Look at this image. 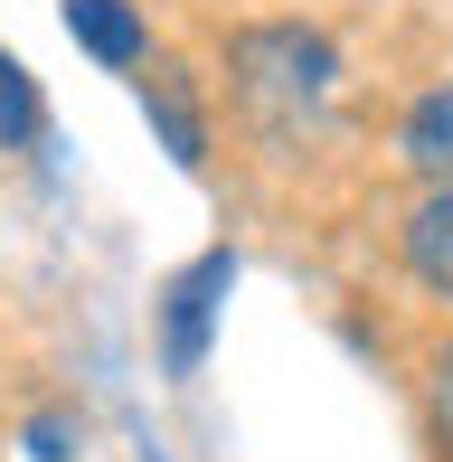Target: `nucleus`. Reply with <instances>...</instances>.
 I'll return each mask as SVG.
<instances>
[{"label": "nucleus", "mask_w": 453, "mask_h": 462, "mask_svg": "<svg viewBox=\"0 0 453 462\" xmlns=\"http://www.w3.org/2000/svg\"><path fill=\"white\" fill-rule=\"evenodd\" d=\"M226 292H236V255H226V245H208V255H199L190 274L171 283V311H161V349H171V377H190L199 359H208V330H217Z\"/></svg>", "instance_id": "obj_2"}, {"label": "nucleus", "mask_w": 453, "mask_h": 462, "mask_svg": "<svg viewBox=\"0 0 453 462\" xmlns=\"http://www.w3.org/2000/svg\"><path fill=\"white\" fill-rule=\"evenodd\" d=\"M142 114H152V133L171 142V161H180V171H199V161H208V133H199V114H190L171 86H142Z\"/></svg>", "instance_id": "obj_6"}, {"label": "nucleus", "mask_w": 453, "mask_h": 462, "mask_svg": "<svg viewBox=\"0 0 453 462\" xmlns=\"http://www.w3.org/2000/svg\"><path fill=\"white\" fill-rule=\"evenodd\" d=\"M397 152H406V171H416V180L453 189V76H444V86H425L416 104H406V123H397Z\"/></svg>", "instance_id": "obj_3"}, {"label": "nucleus", "mask_w": 453, "mask_h": 462, "mask_svg": "<svg viewBox=\"0 0 453 462\" xmlns=\"http://www.w3.org/2000/svg\"><path fill=\"white\" fill-rule=\"evenodd\" d=\"M38 86H29V67H19L10 48H0V142H38Z\"/></svg>", "instance_id": "obj_7"}, {"label": "nucleus", "mask_w": 453, "mask_h": 462, "mask_svg": "<svg viewBox=\"0 0 453 462\" xmlns=\"http://www.w3.org/2000/svg\"><path fill=\"white\" fill-rule=\"evenodd\" d=\"M435 425H444V444H453V349L435 359Z\"/></svg>", "instance_id": "obj_9"}, {"label": "nucleus", "mask_w": 453, "mask_h": 462, "mask_svg": "<svg viewBox=\"0 0 453 462\" xmlns=\"http://www.w3.org/2000/svg\"><path fill=\"white\" fill-rule=\"evenodd\" d=\"M67 38L105 67H142V19L133 0H67Z\"/></svg>", "instance_id": "obj_5"}, {"label": "nucleus", "mask_w": 453, "mask_h": 462, "mask_svg": "<svg viewBox=\"0 0 453 462\" xmlns=\"http://www.w3.org/2000/svg\"><path fill=\"white\" fill-rule=\"evenodd\" d=\"M226 76H236V104L264 133H302L340 86V48L321 29H302V19H264V29L226 38Z\"/></svg>", "instance_id": "obj_1"}, {"label": "nucleus", "mask_w": 453, "mask_h": 462, "mask_svg": "<svg viewBox=\"0 0 453 462\" xmlns=\"http://www.w3.org/2000/svg\"><path fill=\"white\" fill-rule=\"evenodd\" d=\"M406 274L435 302H453V189H425V208L406 217Z\"/></svg>", "instance_id": "obj_4"}, {"label": "nucleus", "mask_w": 453, "mask_h": 462, "mask_svg": "<svg viewBox=\"0 0 453 462\" xmlns=\"http://www.w3.org/2000/svg\"><path fill=\"white\" fill-rule=\"evenodd\" d=\"M29 453H38V462H67V425H57V415H38V425H29Z\"/></svg>", "instance_id": "obj_8"}]
</instances>
